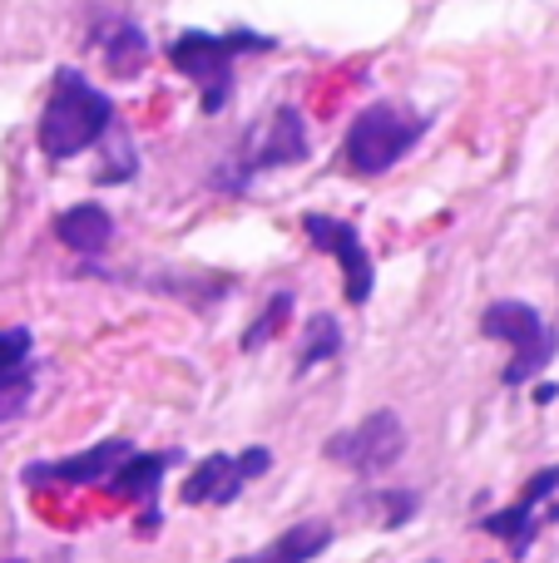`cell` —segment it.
Returning a JSON list of instances; mask_svg holds the SVG:
<instances>
[{
	"instance_id": "7c38bea8",
	"label": "cell",
	"mask_w": 559,
	"mask_h": 563,
	"mask_svg": "<svg viewBox=\"0 0 559 563\" xmlns=\"http://www.w3.org/2000/svg\"><path fill=\"white\" fill-rule=\"evenodd\" d=\"M238 495H243V479L233 470V455H208L184 485V505H233Z\"/></svg>"
},
{
	"instance_id": "ba28073f",
	"label": "cell",
	"mask_w": 559,
	"mask_h": 563,
	"mask_svg": "<svg viewBox=\"0 0 559 563\" xmlns=\"http://www.w3.org/2000/svg\"><path fill=\"white\" fill-rule=\"evenodd\" d=\"M307 158V129L297 109H277L267 119V129H257V148L253 158L243 164V178L257 174V168H287V164H303Z\"/></svg>"
},
{
	"instance_id": "277c9868",
	"label": "cell",
	"mask_w": 559,
	"mask_h": 563,
	"mask_svg": "<svg viewBox=\"0 0 559 563\" xmlns=\"http://www.w3.org/2000/svg\"><path fill=\"white\" fill-rule=\"evenodd\" d=\"M322 455L332 465L352 470V475H382V470H392L406 455V426L396 410H372L366 420L337 430L322 445Z\"/></svg>"
},
{
	"instance_id": "8fae6325",
	"label": "cell",
	"mask_w": 559,
	"mask_h": 563,
	"mask_svg": "<svg viewBox=\"0 0 559 563\" xmlns=\"http://www.w3.org/2000/svg\"><path fill=\"white\" fill-rule=\"evenodd\" d=\"M55 238L75 253H105L109 238H114V218L99 203H75L55 218Z\"/></svg>"
},
{
	"instance_id": "3957f363",
	"label": "cell",
	"mask_w": 559,
	"mask_h": 563,
	"mask_svg": "<svg viewBox=\"0 0 559 563\" xmlns=\"http://www.w3.org/2000/svg\"><path fill=\"white\" fill-rule=\"evenodd\" d=\"M481 331L491 341L515 346L511 366H505V386H525V380H535L559 351V331L545 327V317L530 307V301H491L485 317H481Z\"/></svg>"
},
{
	"instance_id": "44dd1931",
	"label": "cell",
	"mask_w": 559,
	"mask_h": 563,
	"mask_svg": "<svg viewBox=\"0 0 559 563\" xmlns=\"http://www.w3.org/2000/svg\"><path fill=\"white\" fill-rule=\"evenodd\" d=\"M6 563H25V559H6Z\"/></svg>"
},
{
	"instance_id": "5bb4252c",
	"label": "cell",
	"mask_w": 559,
	"mask_h": 563,
	"mask_svg": "<svg viewBox=\"0 0 559 563\" xmlns=\"http://www.w3.org/2000/svg\"><path fill=\"white\" fill-rule=\"evenodd\" d=\"M144 59H149V40H144V30L139 25H114L109 30V40H105V65L114 69V75H139L144 69Z\"/></svg>"
},
{
	"instance_id": "5b68a950",
	"label": "cell",
	"mask_w": 559,
	"mask_h": 563,
	"mask_svg": "<svg viewBox=\"0 0 559 563\" xmlns=\"http://www.w3.org/2000/svg\"><path fill=\"white\" fill-rule=\"evenodd\" d=\"M233 40L228 35H204V30H188L168 45V59L184 69L188 79L204 85V114H218L233 95Z\"/></svg>"
},
{
	"instance_id": "30bf717a",
	"label": "cell",
	"mask_w": 559,
	"mask_h": 563,
	"mask_svg": "<svg viewBox=\"0 0 559 563\" xmlns=\"http://www.w3.org/2000/svg\"><path fill=\"white\" fill-rule=\"evenodd\" d=\"M327 544H332V525H322V519H303V525L283 529L273 544H263L257 554L228 559V563H313Z\"/></svg>"
},
{
	"instance_id": "2e32d148",
	"label": "cell",
	"mask_w": 559,
	"mask_h": 563,
	"mask_svg": "<svg viewBox=\"0 0 559 563\" xmlns=\"http://www.w3.org/2000/svg\"><path fill=\"white\" fill-rule=\"evenodd\" d=\"M337 346H342V327L332 317H313L303 331V346H297V371H313L317 361L337 356Z\"/></svg>"
},
{
	"instance_id": "9a60e30c",
	"label": "cell",
	"mask_w": 559,
	"mask_h": 563,
	"mask_svg": "<svg viewBox=\"0 0 559 563\" xmlns=\"http://www.w3.org/2000/svg\"><path fill=\"white\" fill-rule=\"evenodd\" d=\"M30 386V331L10 327L0 331V390Z\"/></svg>"
},
{
	"instance_id": "9c48e42d",
	"label": "cell",
	"mask_w": 559,
	"mask_h": 563,
	"mask_svg": "<svg viewBox=\"0 0 559 563\" xmlns=\"http://www.w3.org/2000/svg\"><path fill=\"white\" fill-rule=\"evenodd\" d=\"M129 455V440H105V445L85 450V455L55 460V465H30L25 485H40V479H59V485H99V479L114 475V465Z\"/></svg>"
},
{
	"instance_id": "d6986e66",
	"label": "cell",
	"mask_w": 559,
	"mask_h": 563,
	"mask_svg": "<svg viewBox=\"0 0 559 563\" xmlns=\"http://www.w3.org/2000/svg\"><path fill=\"white\" fill-rule=\"evenodd\" d=\"M25 400H30V386H15V390H0V420L20 416V410H25Z\"/></svg>"
},
{
	"instance_id": "8992f818",
	"label": "cell",
	"mask_w": 559,
	"mask_h": 563,
	"mask_svg": "<svg viewBox=\"0 0 559 563\" xmlns=\"http://www.w3.org/2000/svg\"><path fill=\"white\" fill-rule=\"evenodd\" d=\"M303 233L313 238L322 253H332L337 263H342V287H347V301L352 307H362L366 297H372V257H366L362 247V233H357L352 223H342V218H322V213H307L303 218Z\"/></svg>"
},
{
	"instance_id": "ffe728a7",
	"label": "cell",
	"mask_w": 559,
	"mask_h": 563,
	"mask_svg": "<svg viewBox=\"0 0 559 563\" xmlns=\"http://www.w3.org/2000/svg\"><path fill=\"white\" fill-rule=\"evenodd\" d=\"M555 396H559V386H555V380H540V386H535V400H540V406H550Z\"/></svg>"
},
{
	"instance_id": "e0dca14e",
	"label": "cell",
	"mask_w": 559,
	"mask_h": 563,
	"mask_svg": "<svg viewBox=\"0 0 559 563\" xmlns=\"http://www.w3.org/2000/svg\"><path fill=\"white\" fill-rule=\"evenodd\" d=\"M287 311H293V291H273V297H267V307L257 311V321L243 331V351L267 346V341L277 336V327H283V321H287Z\"/></svg>"
},
{
	"instance_id": "52a82bcc",
	"label": "cell",
	"mask_w": 559,
	"mask_h": 563,
	"mask_svg": "<svg viewBox=\"0 0 559 563\" xmlns=\"http://www.w3.org/2000/svg\"><path fill=\"white\" fill-rule=\"evenodd\" d=\"M555 495H559V465L555 470H540V475L525 485V495L515 499L511 509H501V515L481 519V529H485V534H495V539H505L515 554H525V549L535 544V529H540V525H535V509L550 505Z\"/></svg>"
},
{
	"instance_id": "6da1fadb",
	"label": "cell",
	"mask_w": 559,
	"mask_h": 563,
	"mask_svg": "<svg viewBox=\"0 0 559 563\" xmlns=\"http://www.w3.org/2000/svg\"><path fill=\"white\" fill-rule=\"evenodd\" d=\"M114 124V104L109 95H99L79 69H59L55 95H50L45 114H40V148L45 158H75L89 144L105 139V129Z\"/></svg>"
},
{
	"instance_id": "7a4b0ae2",
	"label": "cell",
	"mask_w": 559,
	"mask_h": 563,
	"mask_svg": "<svg viewBox=\"0 0 559 563\" xmlns=\"http://www.w3.org/2000/svg\"><path fill=\"white\" fill-rule=\"evenodd\" d=\"M426 134V119L406 104H372L347 129V168L352 174H386Z\"/></svg>"
},
{
	"instance_id": "4fadbf2b",
	"label": "cell",
	"mask_w": 559,
	"mask_h": 563,
	"mask_svg": "<svg viewBox=\"0 0 559 563\" xmlns=\"http://www.w3.org/2000/svg\"><path fill=\"white\" fill-rule=\"evenodd\" d=\"M174 465V455H134L129 450L124 460L114 465V475H109V489H114L119 499H154L158 485H164V470Z\"/></svg>"
},
{
	"instance_id": "ac0fdd59",
	"label": "cell",
	"mask_w": 559,
	"mask_h": 563,
	"mask_svg": "<svg viewBox=\"0 0 559 563\" xmlns=\"http://www.w3.org/2000/svg\"><path fill=\"white\" fill-rule=\"evenodd\" d=\"M233 470H238V479H257V475H267V470H273V455H267L263 445H248L243 455H233Z\"/></svg>"
}]
</instances>
